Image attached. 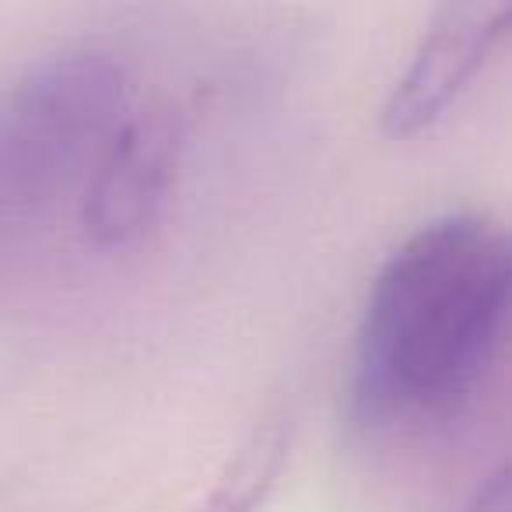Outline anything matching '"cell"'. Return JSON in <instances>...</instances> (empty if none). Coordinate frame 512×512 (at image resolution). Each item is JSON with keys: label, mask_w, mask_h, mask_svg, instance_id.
Masks as SVG:
<instances>
[{"label": "cell", "mask_w": 512, "mask_h": 512, "mask_svg": "<svg viewBox=\"0 0 512 512\" xmlns=\"http://www.w3.org/2000/svg\"><path fill=\"white\" fill-rule=\"evenodd\" d=\"M512 341V225L442 214L372 278L348 372L362 432H414L474 397Z\"/></svg>", "instance_id": "6da1fadb"}, {"label": "cell", "mask_w": 512, "mask_h": 512, "mask_svg": "<svg viewBox=\"0 0 512 512\" xmlns=\"http://www.w3.org/2000/svg\"><path fill=\"white\" fill-rule=\"evenodd\" d=\"M137 102L106 53L71 50L36 64L0 109V211L39 221L81 204Z\"/></svg>", "instance_id": "7a4b0ae2"}, {"label": "cell", "mask_w": 512, "mask_h": 512, "mask_svg": "<svg viewBox=\"0 0 512 512\" xmlns=\"http://www.w3.org/2000/svg\"><path fill=\"white\" fill-rule=\"evenodd\" d=\"M509 39L512 0H439L379 109V134L414 141L435 130Z\"/></svg>", "instance_id": "3957f363"}, {"label": "cell", "mask_w": 512, "mask_h": 512, "mask_svg": "<svg viewBox=\"0 0 512 512\" xmlns=\"http://www.w3.org/2000/svg\"><path fill=\"white\" fill-rule=\"evenodd\" d=\"M183 158V116L172 102L134 106L95 169L78 221L99 249H127L158 225Z\"/></svg>", "instance_id": "277c9868"}, {"label": "cell", "mask_w": 512, "mask_h": 512, "mask_svg": "<svg viewBox=\"0 0 512 512\" xmlns=\"http://www.w3.org/2000/svg\"><path fill=\"white\" fill-rule=\"evenodd\" d=\"M292 449V425L288 418L260 421L246 439L235 446L232 460L221 467L214 484L197 505L186 512H256L278 484Z\"/></svg>", "instance_id": "5b68a950"}, {"label": "cell", "mask_w": 512, "mask_h": 512, "mask_svg": "<svg viewBox=\"0 0 512 512\" xmlns=\"http://www.w3.org/2000/svg\"><path fill=\"white\" fill-rule=\"evenodd\" d=\"M460 512H512V460L498 463Z\"/></svg>", "instance_id": "8992f818"}]
</instances>
